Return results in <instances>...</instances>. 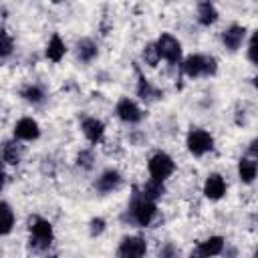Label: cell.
<instances>
[{"instance_id":"obj_20","label":"cell","mask_w":258,"mask_h":258,"mask_svg":"<svg viewBox=\"0 0 258 258\" xmlns=\"http://www.w3.org/2000/svg\"><path fill=\"white\" fill-rule=\"evenodd\" d=\"M97 54H99V46L95 44V40H91V38H81V40L77 42V58H79L81 62L89 64V62H93V60L97 58Z\"/></svg>"},{"instance_id":"obj_23","label":"cell","mask_w":258,"mask_h":258,"mask_svg":"<svg viewBox=\"0 0 258 258\" xmlns=\"http://www.w3.org/2000/svg\"><path fill=\"white\" fill-rule=\"evenodd\" d=\"M141 194H143L145 198L157 202V200L165 194V185H163V181H159V179H151V177H149V181L141 187Z\"/></svg>"},{"instance_id":"obj_29","label":"cell","mask_w":258,"mask_h":258,"mask_svg":"<svg viewBox=\"0 0 258 258\" xmlns=\"http://www.w3.org/2000/svg\"><path fill=\"white\" fill-rule=\"evenodd\" d=\"M4 187H6V173H4V169L0 167V194L4 191Z\"/></svg>"},{"instance_id":"obj_18","label":"cell","mask_w":258,"mask_h":258,"mask_svg":"<svg viewBox=\"0 0 258 258\" xmlns=\"http://www.w3.org/2000/svg\"><path fill=\"white\" fill-rule=\"evenodd\" d=\"M44 54H46V58H48L50 62H60V60L64 58V54H67V44H64V40L60 38L58 32H54V34L48 38Z\"/></svg>"},{"instance_id":"obj_9","label":"cell","mask_w":258,"mask_h":258,"mask_svg":"<svg viewBox=\"0 0 258 258\" xmlns=\"http://www.w3.org/2000/svg\"><path fill=\"white\" fill-rule=\"evenodd\" d=\"M14 139L18 141H36L40 137V125L36 119L32 117H22L14 123V131H12Z\"/></svg>"},{"instance_id":"obj_26","label":"cell","mask_w":258,"mask_h":258,"mask_svg":"<svg viewBox=\"0 0 258 258\" xmlns=\"http://www.w3.org/2000/svg\"><path fill=\"white\" fill-rule=\"evenodd\" d=\"M93 151L91 149H83V151H79L77 153V165L81 167V169H91L93 167Z\"/></svg>"},{"instance_id":"obj_6","label":"cell","mask_w":258,"mask_h":258,"mask_svg":"<svg viewBox=\"0 0 258 258\" xmlns=\"http://www.w3.org/2000/svg\"><path fill=\"white\" fill-rule=\"evenodd\" d=\"M157 44V50H159V56L163 60H167L169 64H179L181 62V56H183V48H181V42L169 34V32H161L159 38L155 40Z\"/></svg>"},{"instance_id":"obj_22","label":"cell","mask_w":258,"mask_h":258,"mask_svg":"<svg viewBox=\"0 0 258 258\" xmlns=\"http://www.w3.org/2000/svg\"><path fill=\"white\" fill-rule=\"evenodd\" d=\"M20 97L28 105H42L44 99H46V93H44V89L40 85H26V87H22Z\"/></svg>"},{"instance_id":"obj_10","label":"cell","mask_w":258,"mask_h":258,"mask_svg":"<svg viewBox=\"0 0 258 258\" xmlns=\"http://www.w3.org/2000/svg\"><path fill=\"white\" fill-rule=\"evenodd\" d=\"M246 34H248L246 26H242V24H230L222 32V44H224V48H228L230 52H236L244 44Z\"/></svg>"},{"instance_id":"obj_27","label":"cell","mask_w":258,"mask_h":258,"mask_svg":"<svg viewBox=\"0 0 258 258\" xmlns=\"http://www.w3.org/2000/svg\"><path fill=\"white\" fill-rule=\"evenodd\" d=\"M105 226H107L105 218L97 216V218H93V220L89 222V234H91L93 238H97V236H101V234L105 232Z\"/></svg>"},{"instance_id":"obj_14","label":"cell","mask_w":258,"mask_h":258,"mask_svg":"<svg viewBox=\"0 0 258 258\" xmlns=\"http://www.w3.org/2000/svg\"><path fill=\"white\" fill-rule=\"evenodd\" d=\"M226 189H228V183L220 173H210L204 181V196L212 202L222 200L226 196Z\"/></svg>"},{"instance_id":"obj_25","label":"cell","mask_w":258,"mask_h":258,"mask_svg":"<svg viewBox=\"0 0 258 258\" xmlns=\"http://www.w3.org/2000/svg\"><path fill=\"white\" fill-rule=\"evenodd\" d=\"M12 50H14V40H12V36L8 34L6 28H0V58L10 56Z\"/></svg>"},{"instance_id":"obj_5","label":"cell","mask_w":258,"mask_h":258,"mask_svg":"<svg viewBox=\"0 0 258 258\" xmlns=\"http://www.w3.org/2000/svg\"><path fill=\"white\" fill-rule=\"evenodd\" d=\"M147 171H149V177L151 179H159V181H165L167 177L173 175L175 171V161L169 153L165 151H155L149 161H147Z\"/></svg>"},{"instance_id":"obj_3","label":"cell","mask_w":258,"mask_h":258,"mask_svg":"<svg viewBox=\"0 0 258 258\" xmlns=\"http://www.w3.org/2000/svg\"><path fill=\"white\" fill-rule=\"evenodd\" d=\"M179 67L187 79L214 77L218 73V60L214 56H208V54H189V56L181 58Z\"/></svg>"},{"instance_id":"obj_15","label":"cell","mask_w":258,"mask_h":258,"mask_svg":"<svg viewBox=\"0 0 258 258\" xmlns=\"http://www.w3.org/2000/svg\"><path fill=\"white\" fill-rule=\"evenodd\" d=\"M22 141L18 139H8L0 145V163H6V165H18L20 159H22Z\"/></svg>"},{"instance_id":"obj_31","label":"cell","mask_w":258,"mask_h":258,"mask_svg":"<svg viewBox=\"0 0 258 258\" xmlns=\"http://www.w3.org/2000/svg\"><path fill=\"white\" fill-rule=\"evenodd\" d=\"M159 254H161V256H175L177 250H173V248H165V250H161Z\"/></svg>"},{"instance_id":"obj_7","label":"cell","mask_w":258,"mask_h":258,"mask_svg":"<svg viewBox=\"0 0 258 258\" xmlns=\"http://www.w3.org/2000/svg\"><path fill=\"white\" fill-rule=\"evenodd\" d=\"M115 115H117L123 123H127V125H137V123H141L143 117H145V113H143V109L137 105V101H133V99H129V97H121V99L117 101V105H115Z\"/></svg>"},{"instance_id":"obj_17","label":"cell","mask_w":258,"mask_h":258,"mask_svg":"<svg viewBox=\"0 0 258 258\" xmlns=\"http://www.w3.org/2000/svg\"><path fill=\"white\" fill-rule=\"evenodd\" d=\"M256 173H258L256 157L242 155V157H240V161H238V177H240V181H242V183H246V185H250V183H254Z\"/></svg>"},{"instance_id":"obj_12","label":"cell","mask_w":258,"mask_h":258,"mask_svg":"<svg viewBox=\"0 0 258 258\" xmlns=\"http://www.w3.org/2000/svg\"><path fill=\"white\" fill-rule=\"evenodd\" d=\"M81 131H83V135H85V139L89 143L97 145L105 137V123L101 119H97V117H85L81 121Z\"/></svg>"},{"instance_id":"obj_28","label":"cell","mask_w":258,"mask_h":258,"mask_svg":"<svg viewBox=\"0 0 258 258\" xmlns=\"http://www.w3.org/2000/svg\"><path fill=\"white\" fill-rule=\"evenodd\" d=\"M254 50H256V36L252 34L250 36V40H248V60L254 64L256 60H254Z\"/></svg>"},{"instance_id":"obj_1","label":"cell","mask_w":258,"mask_h":258,"mask_svg":"<svg viewBox=\"0 0 258 258\" xmlns=\"http://www.w3.org/2000/svg\"><path fill=\"white\" fill-rule=\"evenodd\" d=\"M125 218L133 224V226H139V228H147L153 224V220L157 218V202L145 198L141 191H133L131 196V202L127 206V214Z\"/></svg>"},{"instance_id":"obj_19","label":"cell","mask_w":258,"mask_h":258,"mask_svg":"<svg viewBox=\"0 0 258 258\" xmlns=\"http://www.w3.org/2000/svg\"><path fill=\"white\" fill-rule=\"evenodd\" d=\"M218 8L214 6L212 0H200L198 4V22L202 26H212L218 20Z\"/></svg>"},{"instance_id":"obj_30","label":"cell","mask_w":258,"mask_h":258,"mask_svg":"<svg viewBox=\"0 0 258 258\" xmlns=\"http://www.w3.org/2000/svg\"><path fill=\"white\" fill-rule=\"evenodd\" d=\"M246 155L256 157V139H252V141H250V149H248V153H246Z\"/></svg>"},{"instance_id":"obj_24","label":"cell","mask_w":258,"mask_h":258,"mask_svg":"<svg viewBox=\"0 0 258 258\" xmlns=\"http://www.w3.org/2000/svg\"><path fill=\"white\" fill-rule=\"evenodd\" d=\"M141 58H143V62H145L147 67H157V64H159V60H161L159 50H157V44H155V42H147V44L143 46Z\"/></svg>"},{"instance_id":"obj_16","label":"cell","mask_w":258,"mask_h":258,"mask_svg":"<svg viewBox=\"0 0 258 258\" xmlns=\"http://www.w3.org/2000/svg\"><path fill=\"white\" fill-rule=\"evenodd\" d=\"M224 246H226V240L222 236H210L196 246L194 256H220L224 252Z\"/></svg>"},{"instance_id":"obj_32","label":"cell","mask_w":258,"mask_h":258,"mask_svg":"<svg viewBox=\"0 0 258 258\" xmlns=\"http://www.w3.org/2000/svg\"><path fill=\"white\" fill-rule=\"evenodd\" d=\"M52 2H54V4H58V2H62V0H52Z\"/></svg>"},{"instance_id":"obj_21","label":"cell","mask_w":258,"mask_h":258,"mask_svg":"<svg viewBox=\"0 0 258 258\" xmlns=\"http://www.w3.org/2000/svg\"><path fill=\"white\" fill-rule=\"evenodd\" d=\"M16 216L8 202H0V236H8L14 230Z\"/></svg>"},{"instance_id":"obj_8","label":"cell","mask_w":258,"mask_h":258,"mask_svg":"<svg viewBox=\"0 0 258 258\" xmlns=\"http://www.w3.org/2000/svg\"><path fill=\"white\" fill-rule=\"evenodd\" d=\"M147 254V242L141 236H125L119 242L117 256L121 258H139Z\"/></svg>"},{"instance_id":"obj_11","label":"cell","mask_w":258,"mask_h":258,"mask_svg":"<svg viewBox=\"0 0 258 258\" xmlns=\"http://www.w3.org/2000/svg\"><path fill=\"white\" fill-rule=\"evenodd\" d=\"M123 175L117 169H105L97 179H95V189L99 194H113L121 187Z\"/></svg>"},{"instance_id":"obj_4","label":"cell","mask_w":258,"mask_h":258,"mask_svg":"<svg viewBox=\"0 0 258 258\" xmlns=\"http://www.w3.org/2000/svg\"><path fill=\"white\" fill-rule=\"evenodd\" d=\"M185 147L194 157H204L206 153H210L214 149V137L210 131L194 127L185 135Z\"/></svg>"},{"instance_id":"obj_2","label":"cell","mask_w":258,"mask_h":258,"mask_svg":"<svg viewBox=\"0 0 258 258\" xmlns=\"http://www.w3.org/2000/svg\"><path fill=\"white\" fill-rule=\"evenodd\" d=\"M52 242H54L52 224L38 214L30 216L28 218V244H30V248L34 252H44L52 246Z\"/></svg>"},{"instance_id":"obj_13","label":"cell","mask_w":258,"mask_h":258,"mask_svg":"<svg viewBox=\"0 0 258 258\" xmlns=\"http://www.w3.org/2000/svg\"><path fill=\"white\" fill-rule=\"evenodd\" d=\"M135 73H137V97L145 103H151V101H157L163 97V91H159L157 87L151 85V81L139 71V67H135Z\"/></svg>"}]
</instances>
